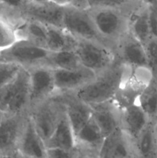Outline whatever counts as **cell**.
Returning <instances> with one entry per match:
<instances>
[{
  "label": "cell",
  "instance_id": "cell-13",
  "mask_svg": "<svg viewBox=\"0 0 157 158\" xmlns=\"http://www.w3.org/2000/svg\"><path fill=\"white\" fill-rule=\"evenodd\" d=\"M26 114L4 115L0 121V154H16L18 139Z\"/></svg>",
  "mask_w": 157,
  "mask_h": 158
},
{
  "label": "cell",
  "instance_id": "cell-29",
  "mask_svg": "<svg viewBox=\"0 0 157 158\" xmlns=\"http://www.w3.org/2000/svg\"><path fill=\"white\" fill-rule=\"evenodd\" d=\"M149 12V26L152 38L157 40V0L146 1Z\"/></svg>",
  "mask_w": 157,
  "mask_h": 158
},
{
  "label": "cell",
  "instance_id": "cell-1",
  "mask_svg": "<svg viewBox=\"0 0 157 158\" xmlns=\"http://www.w3.org/2000/svg\"><path fill=\"white\" fill-rule=\"evenodd\" d=\"M89 12L99 35L115 50L117 43L128 32L129 13L135 6L128 9L130 1L119 0L89 1Z\"/></svg>",
  "mask_w": 157,
  "mask_h": 158
},
{
  "label": "cell",
  "instance_id": "cell-31",
  "mask_svg": "<svg viewBox=\"0 0 157 158\" xmlns=\"http://www.w3.org/2000/svg\"><path fill=\"white\" fill-rule=\"evenodd\" d=\"M75 158H95V157H92V156L91 155H89V154H86V153H83V152H81V151H78V154H77Z\"/></svg>",
  "mask_w": 157,
  "mask_h": 158
},
{
  "label": "cell",
  "instance_id": "cell-20",
  "mask_svg": "<svg viewBox=\"0 0 157 158\" xmlns=\"http://www.w3.org/2000/svg\"><path fill=\"white\" fill-rule=\"evenodd\" d=\"M46 146L47 149L57 148L66 151L76 150L75 134L65 111L62 114L53 134L46 142Z\"/></svg>",
  "mask_w": 157,
  "mask_h": 158
},
{
  "label": "cell",
  "instance_id": "cell-32",
  "mask_svg": "<svg viewBox=\"0 0 157 158\" xmlns=\"http://www.w3.org/2000/svg\"><path fill=\"white\" fill-rule=\"evenodd\" d=\"M0 158H17V154H1Z\"/></svg>",
  "mask_w": 157,
  "mask_h": 158
},
{
  "label": "cell",
  "instance_id": "cell-26",
  "mask_svg": "<svg viewBox=\"0 0 157 158\" xmlns=\"http://www.w3.org/2000/svg\"><path fill=\"white\" fill-rule=\"evenodd\" d=\"M19 40L15 25L3 15H0V52L9 49Z\"/></svg>",
  "mask_w": 157,
  "mask_h": 158
},
{
  "label": "cell",
  "instance_id": "cell-8",
  "mask_svg": "<svg viewBox=\"0 0 157 158\" xmlns=\"http://www.w3.org/2000/svg\"><path fill=\"white\" fill-rule=\"evenodd\" d=\"M151 79L152 77L148 69H131L112 100V103L120 112L125 108L136 103L140 94Z\"/></svg>",
  "mask_w": 157,
  "mask_h": 158
},
{
  "label": "cell",
  "instance_id": "cell-27",
  "mask_svg": "<svg viewBox=\"0 0 157 158\" xmlns=\"http://www.w3.org/2000/svg\"><path fill=\"white\" fill-rule=\"evenodd\" d=\"M22 68L16 63L0 60V89L14 80Z\"/></svg>",
  "mask_w": 157,
  "mask_h": 158
},
{
  "label": "cell",
  "instance_id": "cell-25",
  "mask_svg": "<svg viewBox=\"0 0 157 158\" xmlns=\"http://www.w3.org/2000/svg\"><path fill=\"white\" fill-rule=\"evenodd\" d=\"M150 121H157V82L151 79L136 102Z\"/></svg>",
  "mask_w": 157,
  "mask_h": 158
},
{
  "label": "cell",
  "instance_id": "cell-34",
  "mask_svg": "<svg viewBox=\"0 0 157 158\" xmlns=\"http://www.w3.org/2000/svg\"><path fill=\"white\" fill-rule=\"evenodd\" d=\"M156 123H157V122H156Z\"/></svg>",
  "mask_w": 157,
  "mask_h": 158
},
{
  "label": "cell",
  "instance_id": "cell-3",
  "mask_svg": "<svg viewBox=\"0 0 157 158\" xmlns=\"http://www.w3.org/2000/svg\"><path fill=\"white\" fill-rule=\"evenodd\" d=\"M62 29L76 40L95 41L108 46L99 35L94 26L89 12V2L62 1Z\"/></svg>",
  "mask_w": 157,
  "mask_h": 158
},
{
  "label": "cell",
  "instance_id": "cell-9",
  "mask_svg": "<svg viewBox=\"0 0 157 158\" xmlns=\"http://www.w3.org/2000/svg\"><path fill=\"white\" fill-rule=\"evenodd\" d=\"M29 73V109L56 95L52 68L45 65L28 68Z\"/></svg>",
  "mask_w": 157,
  "mask_h": 158
},
{
  "label": "cell",
  "instance_id": "cell-5",
  "mask_svg": "<svg viewBox=\"0 0 157 158\" xmlns=\"http://www.w3.org/2000/svg\"><path fill=\"white\" fill-rule=\"evenodd\" d=\"M75 52L81 66L95 75L106 71L116 61L115 50L99 42L78 40Z\"/></svg>",
  "mask_w": 157,
  "mask_h": 158
},
{
  "label": "cell",
  "instance_id": "cell-24",
  "mask_svg": "<svg viewBox=\"0 0 157 158\" xmlns=\"http://www.w3.org/2000/svg\"><path fill=\"white\" fill-rule=\"evenodd\" d=\"M46 66L63 70H75L83 67L75 50L50 52Z\"/></svg>",
  "mask_w": 157,
  "mask_h": 158
},
{
  "label": "cell",
  "instance_id": "cell-17",
  "mask_svg": "<svg viewBox=\"0 0 157 158\" xmlns=\"http://www.w3.org/2000/svg\"><path fill=\"white\" fill-rule=\"evenodd\" d=\"M149 121V117L137 103L125 108L120 112V127L132 143Z\"/></svg>",
  "mask_w": 157,
  "mask_h": 158
},
{
  "label": "cell",
  "instance_id": "cell-11",
  "mask_svg": "<svg viewBox=\"0 0 157 158\" xmlns=\"http://www.w3.org/2000/svg\"><path fill=\"white\" fill-rule=\"evenodd\" d=\"M46 143L38 134L27 113L17 144L16 154L28 158H46Z\"/></svg>",
  "mask_w": 157,
  "mask_h": 158
},
{
  "label": "cell",
  "instance_id": "cell-14",
  "mask_svg": "<svg viewBox=\"0 0 157 158\" xmlns=\"http://www.w3.org/2000/svg\"><path fill=\"white\" fill-rule=\"evenodd\" d=\"M97 158H135L133 143L119 127L105 137Z\"/></svg>",
  "mask_w": 157,
  "mask_h": 158
},
{
  "label": "cell",
  "instance_id": "cell-6",
  "mask_svg": "<svg viewBox=\"0 0 157 158\" xmlns=\"http://www.w3.org/2000/svg\"><path fill=\"white\" fill-rule=\"evenodd\" d=\"M64 111L65 106L59 94L32 106L28 110V114L45 143L53 134Z\"/></svg>",
  "mask_w": 157,
  "mask_h": 158
},
{
  "label": "cell",
  "instance_id": "cell-28",
  "mask_svg": "<svg viewBox=\"0 0 157 158\" xmlns=\"http://www.w3.org/2000/svg\"><path fill=\"white\" fill-rule=\"evenodd\" d=\"M145 48L147 56L148 69L152 80L157 82V40L151 39Z\"/></svg>",
  "mask_w": 157,
  "mask_h": 158
},
{
  "label": "cell",
  "instance_id": "cell-7",
  "mask_svg": "<svg viewBox=\"0 0 157 158\" xmlns=\"http://www.w3.org/2000/svg\"><path fill=\"white\" fill-rule=\"evenodd\" d=\"M50 52L25 40H19L0 52V60L16 63L25 68L46 66Z\"/></svg>",
  "mask_w": 157,
  "mask_h": 158
},
{
  "label": "cell",
  "instance_id": "cell-23",
  "mask_svg": "<svg viewBox=\"0 0 157 158\" xmlns=\"http://www.w3.org/2000/svg\"><path fill=\"white\" fill-rule=\"evenodd\" d=\"M78 40L74 38L64 29L55 26L47 27L46 49L51 52L75 50Z\"/></svg>",
  "mask_w": 157,
  "mask_h": 158
},
{
  "label": "cell",
  "instance_id": "cell-16",
  "mask_svg": "<svg viewBox=\"0 0 157 158\" xmlns=\"http://www.w3.org/2000/svg\"><path fill=\"white\" fill-rule=\"evenodd\" d=\"M128 32L144 46L152 38L146 1L138 2L136 6L129 12Z\"/></svg>",
  "mask_w": 157,
  "mask_h": 158
},
{
  "label": "cell",
  "instance_id": "cell-12",
  "mask_svg": "<svg viewBox=\"0 0 157 158\" xmlns=\"http://www.w3.org/2000/svg\"><path fill=\"white\" fill-rule=\"evenodd\" d=\"M56 94H72L90 83L96 77L84 67L75 70L52 69Z\"/></svg>",
  "mask_w": 157,
  "mask_h": 158
},
{
  "label": "cell",
  "instance_id": "cell-15",
  "mask_svg": "<svg viewBox=\"0 0 157 158\" xmlns=\"http://www.w3.org/2000/svg\"><path fill=\"white\" fill-rule=\"evenodd\" d=\"M59 95L64 104L66 115L75 137L78 131L92 119V108L72 94Z\"/></svg>",
  "mask_w": 157,
  "mask_h": 158
},
{
  "label": "cell",
  "instance_id": "cell-30",
  "mask_svg": "<svg viewBox=\"0 0 157 158\" xmlns=\"http://www.w3.org/2000/svg\"><path fill=\"white\" fill-rule=\"evenodd\" d=\"M78 150L75 151H66L57 148H51L47 149L46 158H75Z\"/></svg>",
  "mask_w": 157,
  "mask_h": 158
},
{
  "label": "cell",
  "instance_id": "cell-18",
  "mask_svg": "<svg viewBox=\"0 0 157 158\" xmlns=\"http://www.w3.org/2000/svg\"><path fill=\"white\" fill-rule=\"evenodd\" d=\"M90 106L92 118L98 125L104 137L120 127V111L115 107L112 100Z\"/></svg>",
  "mask_w": 157,
  "mask_h": 158
},
{
  "label": "cell",
  "instance_id": "cell-2",
  "mask_svg": "<svg viewBox=\"0 0 157 158\" xmlns=\"http://www.w3.org/2000/svg\"><path fill=\"white\" fill-rule=\"evenodd\" d=\"M131 69L116 59L111 67L72 94L90 106L111 101Z\"/></svg>",
  "mask_w": 157,
  "mask_h": 158
},
{
  "label": "cell",
  "instance_id": "cell-21",
  "mask_svg": "<svg viewBox=\"0 0 157 158\" xmlns=\"http://www.w3.org/2000/svg\"><path fill=\"white\" fill-rule=\"evenodd\" d=\"M157 121H149L133 142L135 158H157Z\"/></svg>",
  "mask_w": 157,
  "mask_h": 158
},
{
  "label": "cell",
  "instance_id": "cell-4",
  "mask_svg": "<svg viewBox=\"0 0 157 158\" xmlns=\"http://www.w3.org/2000/svg\"><path fill=\"white\" fill-rule=\"evenodd\" d=\"M29 109V73L23 67L14 80L0 89V112L4 115H23Z\"/></svg>",
  "mask_w": 157,
  "mask_h": 158
},
{
  "label": "cell",
  "instance_id": "cell-19",
  "mask_svg": "<svg viewBox=\"0 0 157 158\" xmlns=\"http://www.w3.org/2000/svg\"><path fill=\"white\" fill-rule=\"evenodd\" d=\"M104 136L93 119H91L75 135L76 149L97 158Z\"/></svg>",
  "mask_w": 157,
  "mask_h": 158
},
{
  "label": "cell",
  "instance_id": "cell-33",
  "mask_svg": "<svg viewBox=\"0 0 157 158\" xmlns=\"http://www.w3.org/2000/svg\"><path fill=\"white\" fill-rule=\"evenodd\" d=\"M17 158H28V157H22V156H20L18 155V154H17Z\"/></svg>",
  "mask_w": 157,
  "mask_h": 158
},
{
  "label": "cell",
  "instance_id": "cell-10",
  "mask_svg": "<svg viewBox=\"0 0 157 158\" xmlns=\"http://www.w3.org/2000/svg\"><path fill=\"white\" fill-rule=\"evenodd\" d=\"M115 52L117 60L127 67L132 69H148L145 46L129 32L117 43Z\"/></svg>",
  "mask_w": 157,
  "mask_h": 158
},
{
  "label": "cell",
  "instance_id": "cell-22",
  "mask_svg": "<svg viewBox=\"0 0 157 158\" xmlns=\"http://www.w3.org/2000/svg\"><path fill=\"white\" fill-rule=\"evenodd\" d=\"M14 24L19 40H25L46 49L48 26L34 20L18 19ZM48 50V49H47Z\"/></svg>",
  "mask_w": 157,
  "mask_h": 158
}]
</instances>
